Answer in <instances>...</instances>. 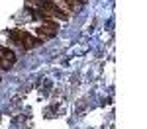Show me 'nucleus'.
<instances>
[{
	"mask_svg": "<svg viewBox=\"0 0 147 129\" xmlns=\"http://www.w3.org/2000/svg\"><path fill=\"white\" fill-rule=\"evenodd\" d=\"M10 35H12V39H14L16 43H20L24 49H32V47H35L39 43V39L32 37L30 33H24V31H12Z\"/></svg>",
	"mask_w": 147,
	"mask_h": 129,
	"instance_id": "2",
	"label": "nucleus"
},
{
	"mask_svg": "<svg viewBox=\"0 0 147 129\" xmlns=\"http://www.w3.org/2000/svg\"><path fill=\"white\" fill-rule=\"evenodd\" d=\"M41 20H43V23L39 25V33L47 35V37L55 35L57 33V23L51 22V18H45V16H41Z\"/></svg>",
	"mask_w": 147,
	"mask_h": 129,
	"instance_id": "3",
	"label": "nucleus"
},
{
	"mask_svg": "<svg viewBox=\"0 0 147 129\" xmlns=\"http://www.w3.org/2000/svg\"><path fill=\"white\" fill-rule=\"evenodd\" d=\"M14 63H16V55L10 49H0V67L2 69H10Z\"/></svg>",
	"mask_w": 147,
	"mask_h": 129,
	"instance_id": "4",
	"label": "nucleus"
},
{
	"mask_svg": "<svg viewBox=\"0 0 147 129\" xmlns=\"http://www.w3.org/2000/svg\"><path fill=\"white\" fill-rule=\"evenodd\" d=\"M39 16H45V18H59V20H67V14L61 10L55 4V0H47V2H41L39 4Z\"/></svg>",
	"mask_w": 147,
	"mask_h": 129,
	"instance_id": "1",
	"label": "nucleus"
}]
</instances>
